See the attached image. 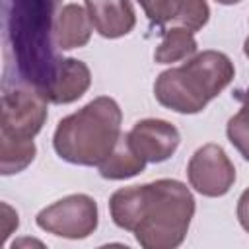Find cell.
I'll list each match as a JSON object with an SVG mask.
<instances>
[{
  "mask_svg": "<svg viewBox=\"0 0 249 249\" xmlns=\"http://www.w3.org/2000/svg\"><path fill=\"white\" fill-rule=\"evenodd\" d=\"M187 177L202 196H224L235 183V167L220 144H204L189 160Z\"/></svg>",
  "mask_w": 249,
  "mask_h": 249,
  "instance_id": "obj_6",
  "label": "cell"
},
{
  "mask_svg": "<svg viewBox=\"0 0 249 249\" xmlns=\"http://www.w3.org/2000/svg\"><path fill=\"white\" fill-rule=\"evenodd\" d=\"M91 84V72L78 58H60L43 93L51 103L66 105L78 101Z\"/></svg>",
  "mask_w": 249,
  "mask_h": 249,
  "instance_id": "obj_9",
  "label": "cell"
},
{
  "mask_svg": "<svg viewBox=\"0 0 249 249\" xmlns=\"http://www.w3.org/2000/svg\"><path fill=\"white\" fill-rule=\"evenodd\" d=\"M237 220H239L241 228L249 233V187L241 193V196L237 200Z\"/></svg>",
  "mask_w": 249,
  "mask_h": 249,
  "instance_id": "obj_16",
  "label": "cell"
},
{
  "mask_svg": "<svg viewBox=\"0 0 249 249\" xmlns=\"http://www.w3.org/2000/svg\"><path fill=\"white\" fill-rule=\"evenodd\" d=\"M93 29L105 39L128 35L136 25L130 0H84Z\"/></svg>",
  "mask_w": 249,
  "mask_h": 249,
  "instance_id": "obj_10",
  "label": "cell"
},
{
  "mask_svg": "<svg viewBox=\"0 0 249 249\" xmlns=\"http://www.w3.org/2000/svg\"><path fill=\"white\" fill-rule=\"evenodd\" d=\"M91 21L88 16V10L80 4H64L56 14L53 21V37L54 45L62 51L80 49L88 45L91 37Z\"/></svg>",
  "mask_w": 249,
  "mask_h": 249,
  "instance_id": "obj_11",
  "label": "cell"
},
{
  "mask_svg": "<svg viewBox=\"0 0 249 249\" xmlns=\"http://www.w3.org/2000/svg\"><path fill=\"white\" fill-rule=\"evenodd\" d=\"M132 150L148 163H161L169 160L179 142L181 134L175 124L163 119H142L126 132Z\"/></svg>",
  "mask_w": 249,
  "mask_h": 249,
  "instance_id": "obj_7",
  "label": "cell"
},
{
  "mask_svg": "<svg viewBox=\"0 0 249 249\" xmlns=\"http://www.w3.org/2000/svg\"><path fill=\"white\" fill-rule=\"evenodd\" d=\"M154 25H181L198 31L208 23L210 8L206 0H138Z\"/></svg>",
  "mask_w": 249,
  "mask_h": 249,
  "instance_id": "obj_8",
  "label": "cell"
},
{
  "mask_svg": "<svg viewBox=\"0 0 249 249\" xmlns=\"http://www.w3.org/2000/svg\"><path fill=\"white\" fill-rule=\"evenodd\" d=\"M241 107L239 111L228 121L226 124V134L231 146L241 154L243 160L249 161V88L241 91L239 95Z\"/></svg>",
  "mask_w": 249,
  "mask_h": 249,
  "instance_id": "obj_15",
  "label": "cell"
},
{
  "mask_svg": "<svg viewBox=\"0 0 249 249\" xmlns=\"http://www.w3.org/2000/svg\"><path fill=\"white\" fill-rule=\"evenodd\" d=\"M235 68L226 53L202 51L185 64L163 70L154 82L156 101L175 113H200L233 80Z\"/></svg>",
  "mask_w": 249,
  "mask_h": 249,
  "instance_id": "obj_2",
  "label": "cell"
},
{
  "mask_svg": "<svg viewBox=\"0 0 249 249\" xmlns=\"http://www.w3.org/2000/svg\"><path fill=\"white\" fill-rule=\"evenodd\" d=\"M218 4H224V6H233V4H239L241 0H214Z\"/></svg>",
  "mask_w": 249,
  "mask_h": 249,
  "instance_id": "obj_18",
  "label": "cell"
},
{
  "mask_svg": "<svg viewBox=\"0 0 249 249\" xmlns=\"http://www.w3.org/2000/svg\"><path fill=\"white\" fill-rule=\"evenodd\" d=\"M146 163L148 161L144 158H140L132 150V146L128 144L126 134H121V138H119L117 146L113 148V152L97 167H99V175L103 179L123 181V179H130V177L142 173Z\"/></svg>",
  "mask_w": 249,
  "mask_h": 249,
  "instance_id": "obj_12",
  "label": "cell"
},
{
  "mask_svg": "<svg viewBox=\"0 0 249 249\" xmlns=\"http://www.w3.org/2000/svg\"><path fill=\"white\" fill-rule=\"evenodd\" d=\"M123 113L109 95H99L76 113L58 121L53 148L60 160L74 165H99L121 138Z\"/></svg>",
  "mask_w": 249,
  "mask_h": 249,
  "instance_id": "obj_1",
  "label": "cell"
},
{
  "mask_svg": "<svg viewBox=\"0 0 249 249\" xmlns=\"http://www.w3.org/2000/svg\"><path fill=\"white\" fill-rule=\"evenodd\" d=\"M193 54H196L195 31L181 25H171L161 31V41L154 51V60L158 64H171Z\"/></svg>",
  "mask_w": 249,
  "mask_h": 249,
  "instance_id": "obj_13",
  "label": "cell"
},
{
  "mask_svg": "<svg viewBox=\"0 0 249 249\" xmlns=\"http://www.w3.org/2000/svg\"><path fill=\"white\" fill-rule=\"evenodd\" d=\"M2 212H4V237H8V235L12 233V230H16V228H18L19 220H18V212H16V210H12L6 202L2 204Z\"/></svg>",
  "mask_w": 249,
  "mask_h": 249,
  "instance_id": "obj_17",
  "label": "cell"
},
{
  "mask_svg": "<svg viewBox=\"0 0 249 249\" xmlns=\"http://www.w3.org/2000/svg\"><path fill=\"white\" fill-rule=\"evenodd\" d=\"M45 93L31 84H14L2 93L0 134L10 138L33 140L47 121Z\"/></svg>",
  "mask_w": 249,
  "mask_h": 249,
  "instance_id": "obj_4",
  "label": "cell"
},
{
  "mask_svg": "<svg viewBox=\"0 0 249 249\" xmlns=\"http://www.w3.org/2000/svg\"><path fill=\"white\" fill-rule=\"evenodd\" d=\"M37 148L33 140L10 138L0 134V173L14 175L23 171L35 160Z\"/></svg>",
  "mask_w": 249,
  "mask_h": 249,
  "instance_id": "obj_14",
  "label": "cell"
},
{
  "mask_svg": "<svg viewBox=\"0 0 249 249\" xmlns=\"http://www.w3.org/2000/svg\"><path fill=\"white\" fill-rule=\"evenodd\" d=\"M243 53H245V56L249 58V37H247L245 43H243Z\"/></svg>",
  "mask_w": 249,
  "mask_h": 249,
  "instance_id": "obj_19",
  "label": "cell"
},
{
  "mask_svg": "<svg viewBox=\"0 0 249 249\" xmlns=\"http://www.w3.org/2000/svg\"><path fill=\"white\" fill-rule=\"evenodd\" d=\"M195 198L177 179H158L140 185V210L132 230L144 249H175L189 231Z\"/></svg>",
  "mask_w": 249,
  "mask_h": 249,
  "instance_id": "obj_3",
  "label": "cell"
},
{
  "mask_svg": "<svg viewBox=\"0 0 249 249\" xmlns=\"http://www.w3.org/2000/svg\"><path fill=\"white\" fill-rule=\"evenodd\" d=\"M99 212L97 202L84 193L62 196L45 206L35 216V224L53 235L66 239H86L97 230Z\"/></svg>",
  "mask_w": 249,
  "mask_h": 249,
  "instance_id": "obj_5",
  "label": "cell"
}]
</instances>
